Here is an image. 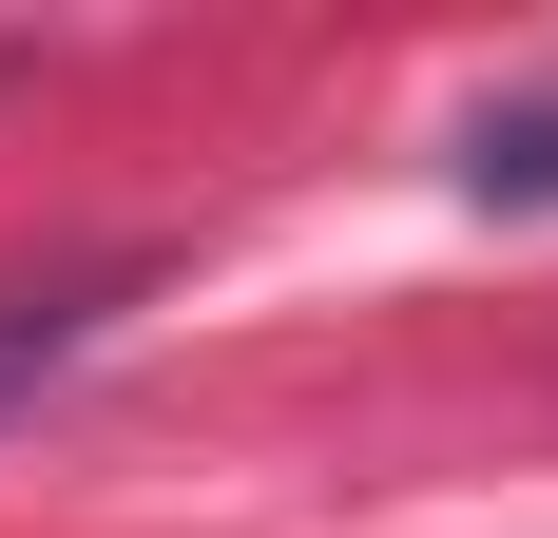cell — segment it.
Returning <instances> with one entry per match:
<instances>
[{
    "label": "cell",
    "mask_w": 558,
    "mask_h": 538,
    "mask_svg": "<svg viewBox=\"0 0 558 538\" xmlns=\"http://www.w3.org/2000/svg\"><path fill=\"white\" fill-rule=\"evenodd\" d=\"M97 346V289H20L0 308V404H39V366H77Z\"/></svg>",
    "instance_id": "obj_1"
},
{
    "label": "cell",
    "mask_w": 558,
    "mask_h": 538,
    "mask_svg": "<svg viewBox=\"0 0 558 538\" xmlns=\"http://www.w3.org/2000/svg\"><path fill=\"white\" fill-rule=\"evenodd\" d=\"M462 173H482L501 212H558V97H539V115H482V155H462Z\"/></svg>",
    "instance_id": "obj_2"
}]
</instances>
